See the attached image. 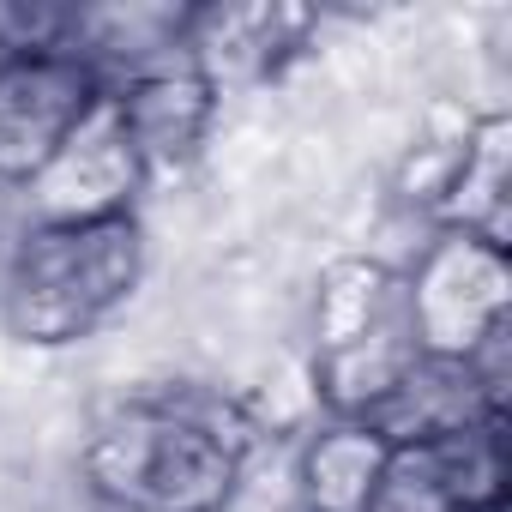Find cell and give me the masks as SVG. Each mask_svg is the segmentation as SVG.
I'll use <instances>...</instances> for the list:
<instances>
[{
    "mask_svg": "<svg viewBox=\"0 0 512 512\" xmlns=\"http://www.w3.org/2000/svg\"><path fill=\"white\" fill-rule=\"evenodd\" d=\"M145 278V229L133 211L79 223H25L0 260V326L37 350L91 338Z\"/></svg>",
    "mask_w": 512,
    "mask_h": 512,
    "instance_id": "cell-1",
    "label": "cell"
},
{
    "mask_svg": "<svg viewBox=\"0 0 512 512\" xmlns=\"http://www.w3.org/2000/svg\"><path fill=\"white\" fill-rule=\"evenodd\" d=\"M85 482L121 512H223L241 482V440L193 404L139 398L91 428Z\"/></svg>",
    "mask_w": 512,
    "mask_h": 512,
    "instance_id": "cell-2",
    "label": "cell"
},
{
    "mask_svg": "<svg viewBox=\"0 0 512 512\" xmlns=\"http://www.w3.org/2000/svg\"><path fill=\"white\" fill-rule=\"evenodd\" d=\"M404 314L422 356L464 362L488 332L506 326V247L446 229L404 290Z\"/></svg>",
    "mask_w": 512,
    "mask_h": 512,
    "instance_id": "cell-3",
    "label": "cell"
},
{
    "mask_svg": "<svg viewBox=\"0 0 512 512\" xmlns=\"http://www.w3.org/2000/svg\"><path fill=\"white\" fill-rule=\"evenodd\" d=\"M97 103H103L97 73L67 49L0 61V181L13 187L37 181L43 163L79 133V121Z\"/></svg>",
    "mask_w": 512,
    "mask_h": 512,
    "instance_id": "cell-4",
    "label": "cell"
},
{
    "mask_svg": "<svg viewBox=\"0 0 512 512\" xmlns=\"http://www.w3.org/2000/svg\"><path fill=\"white\" fill-rule=\"evenodd\" d=\"M145 181V163L103 91V103L79 121V133L43 163L37 181H25L31 223H79V217H121L133 211V193Z\"/></svg>",
    "mask_w": 512,
    "mask_h": 512,
    "instance_id": "cell-5",
    "label": "cell"
},
{
    "mask_svg": "<svg viewBox=\"0 0 512 512\" xmlns=\"http://www.w3.org/2000/svg\"><path fill=\"white\" fill-rule=\"evenodd\" d=\"M109 103H115L127 139H133L145 175H151V169H169V163L193 157V145L211 127L217 91H211V79L193 61H175V67H157V73L109 91Z\"/></svg>",
    "mask_w": 512,
    "mask_h": 512,
    "instance_id": "cell-6",
    "label": "cell"
},
{
    "mask_svg": "<svg viewBox=\"0 0 512 512\" xmlns=\"http://www.w3.org/2000/svg\"><path fill=\"white\" fill-rule=\"evenodd\" d=\"M302 31H308V13H290V7H205L187 19V61L217 91L229 79H260Z\"/></svg>",
    "mask_w": 512,
    "mask_h": 512,
    "instance_id": "cell-7",
    "label": "cell"
},
{
    "mask_svg": "<svg viewBox=\"0 0 512 512\" xmlns=\"http://www.w3.org/2000/svg\"><path fill=\"white\" fill-rule=\"evenodd\" d=\"M386 440L368 428V422H338L332 434H320L308 446V464H302V482H308V506L314 512H368L374 488H380V470H386Z\"/></svg>",
    "mask_w": 512,
    "mask_h": 512,
    "instance_id": "cell-8",
    "label": "cell"
}]
</instances>
